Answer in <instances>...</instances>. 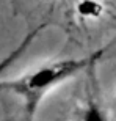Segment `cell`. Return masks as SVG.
Returning <instances> with one entry per match:
<instances>
[{"mask_svg":"<svg viewBox=\"0 0 116 121\" xmlns=\"http://www.w3.org/2000/svg\"><path fill=\"white\" fill-rule=\"evenodd\" d=\"M77 11L80 13V16L89 19H96L104 13L102 3H99L97 0H82L77 5Z\"/></svg>","mask_w":116,"mask_h":121,"instance_id":"277c9868","label":"cell"},{"mask_svg":"<svg viewBox=\"0 0 116 121\" xmlns=\"http://www.w3.org/2000/svg\"><path fill=\"white\" fill-rule=\"evenodd\" d=\"M42 28H44V25H39V27H36L33 31H30V33H28V35L25 36V38H24L21 43H19V46H16V47H14V49L11 50V52H9L6 57H5V58L0 60V76H2V72H3L5 69H8V68L11 66L13 63H16L19 58H21V57H22L24 52H25V50L30 47V44L33 43V39L36 38V35H38V33H39Z\"/></svg>","mask_w":116,"mask_h":121,"instance_id":"3957f363","label":"cell"},{"mask_svg":"<svg viewBox=\"0 0 116 121\" xmlns=\"http://www.w3.org/2000/svg\"><path fill=\"white\" fill-rule=\"evenodd\" d=\"M74 121H112L107 108L96 96H88L75 110Z\"/></svg>","mask_w":116,"mask_h":121,"instance_id":"7a4b0ae2","label":"cell"},{"mask_svg":"<svg viewBox=\"0 0 116 121\" xmlns=\"http://www.w3.org/2000/svg\"><path fill=\"white\" fill-rule=\"evenodd\" d=\"M102 54L104 50H97L82 58H63L44 63L42 66L21 77L0 82V91L13 94L21 101V107H22L21 120L33 121V117L41 101L49 94V91L72 79L79 72L85 71L86 68L93 66L102 57Z\"/></svg>","mask_w":116,"mask_h":121,"instance_id":"6da1fadb","label":"cell"}]
</instances>
